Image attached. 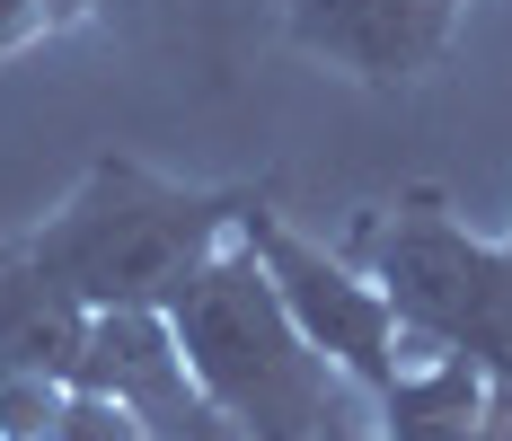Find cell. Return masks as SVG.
<instances>
[{
  "label": "cell",
  "instance_id": "52a82bcc",
  "mask_svg": "<svg viewBox=\"0 0 512 441\" xmlns=\"http://www.w3.org/2000/svg\"><path fill=\"white\" fill-rule=\"evenodd\" d=\"M89 300L36 274L18 247H0V380H62L80 389V353H89Z\"/></svg>",
  "mask_w": 512,
  "mask_h": 441
},
{
  "label": "cell",
  "instance_id": "9c48e42d",
  "mask_svg": "<svg viewBox=\"0 0 512 441\" xmlns=\"http://www.w3.org/2000/svg\"><path fill=\"white\" fill-rule=\"evenodd\" d=\"M71 389L62 380H0V441H62Z\"/></svg>",
  "mask_w": 512,
  "mask_h": 441
},
{
  "label": "cell",
  "instance_id": "4fadbf2b",
  "mask_svg": "<svg viewBox=\"0 0 512 441\" xmlns=\"http://www.w3.org/2000/svg\"><path fill=\"white\" fill-rule=\"evenodd\" d=\"M36 9H45V27H53V36H62V27H80V18H89L98 0H36Z\"/></svg>",
  "mask_w": 512,
  "mask_h": 441
},
{
  "label": "cell",
  "instance_id": "9a60e30c",
  "mask_svg": "<svg viewBox=\"0 0 512 441\" xmlns=\"http://www.w3.org/2000/svg\"><path fill=\"white\" fill-rule=\"evenodd\" d=\"M504 265H512V230H504Z\"/></svg>",
  "mask_w": 512,
  "mask_h": 441
},
{
  "label": "cell",
  "instance_id": "7a4b0ae2",
  "mask_svg": "<svg viewBox=\"0 0 512 441\" xmlns=\"http://www.w3.org/2000/svg\"><path fill=\"white\" fill-rule=\"evenodd\" d=\"M168 327H177L195 389L221 406V424L239 441H318L345 424L336 415L345 371L292 327V309L265 283L248 239H230L186 274V292L168 300Z\"/></svg>",
  "mask_w": 512,
  "mask_h": 441
},
{
  "label": "cell",
  "instance_id": "30bf717a",
  "mask_svg": "<svg viewBox=\"0 0 512 441\" xmlns=\"http://www.w3.org/2000/svg\"><path fill=\"white\" fill-rule=\"evenodd\" d=\"M62 441H151L124 406H106V397H89V389H71V415H62Z\"/></svg>",
  "mask_w": 512,
  "mask_h": 441
},
{
  "label": "cell",
  "instance_id": "5b68a950",
  "mask_svg": "<svg viewBox=\"0 0 512 441\" xmlns=\"http://www.w3.org/2000/svg\"><path fill=\"white\" fill-rule=\"evenodd\" d=\"M80 389L124 406L151 441H239L221 424V406L195 389L168 309H98L89 318V353H80Z\"/></svg>",
  "mask_w": 512,
  "mask_h": 441
},
{
  "label": "cell",
  "instance_id": "5bb4252c",
  "mask_svg": "<svg viewBox=\"0 0 512 441\" xmlns=\"http://www.w3.org/2000/svg\"><path fill=\"white\" fill-rule=\"evenodd\" d=\"M318 441H345V424H336V433H318Z\"/></svg>",
  "mask_w": 512,
  "mask_h": 441
},
{
  "label": "cell",
  "instance_id": "6da1fadb",
  "mask_svg": "<svg viewBox=\"0 0 512 441\" xmlns=\"http://www.w3.org/2000/svg\"><path fill=\"white\" fill-rule=\"evenodd\" d=\"M265 186H177L142 159H89V177L71 186V203L53 212L36 239H18V256L53 274L62 292H80L89 309H168L186 292V274L239 239Z\"/></svg>",
  "mask_w": 512,
  "mask_h": 441
},
{
  "label": "cell",
  "instance_id": "7c38bea8",
  "mask_svg": "<svg viewBox=\"0 0 512 441\" xmlns=\"http://www.w3.org/2000/svg\"><path fill=\"white\" fill-rule=\"evenodd\" d=\"M468 441H512V389H495V406H486V424H477Z\"/></svg>",
  "mask_w": 512,
  "mask_h": 441
},
{
  "label": "cell",
  "instance_id": "8992f818",
  "mask_svg": "<svg viewBox=\"0 0 512 441\" xmlns=\"http://www.w3.org/2000/svg\"><path fill=\"white\" fill-rule=\"evenodd\" d=\"M460 0H283V36L362 89H407L451 45Z\"/></svg>",
  "mask_w": 512,
  "mask_h": 441
},
{
  "label": "cell",
  "instance_id": "8fae6325",
  "mask_svg": "<svg viewBox=\"0 0 512 441\" xmlns=\"http://www.w3.org/2000/svg\"><path fill=\"white\" fill-rule=\"evenodd\" d=\"M36 36H53L45 9H36V0H0V53H27Z\"/></svg>",
  "mask_w": 512,
  "mask_h": 441
},
{
  "label": "cell",
  "instance_id": "3957f363",
  "mask_svg": "<svg viewBox=\"0 0 512 441\" xmlns=\"http://www.w3.org/2000/svg\"><path fill=\"white\" fill-rule=\"evenodd\" d=\"M354 265L389 292L398 344L468 353L495 389H512V265H504V239H477L433 186H415V195L362 212Z\"/></svg>",
  "mask_w": 512,
  "mask_h": 441
},
{
  "label": "cell",
  "instance_id": "ba28073f",
  "mask_svg": "<svg viewBox=\"0 0 512 441\" xmlns=\"http://www.w3.org/2000/svg\"><path fill=\"white\" fill-rule=\"evenodd\" d=\"M495 406V380L468 362V353H433L407 344L389 389H380V441H468Z\"/></svg>",
  "mask_w": 512,
  "mask_h": 441
},
{
  "label": "cell",
  "instance_id": "277c9868",
  "mask_svg": "<svg viewBox=\"0 0 512 441\" xmlns=\"http://www.w3.org/2000/svg\"><path fill=\"white\" fill-rule=\"evenodd\" d=\"M239 239L256 247V265H265V283L283 292L292 327L345 371V389H362V397L389 389V371H398V309H389V292L362 274L354 256L301 239L274 203H256L248 221H239Z\"/></svg>",
  "mask_w": 512,
  "mask_h": 441
}]
</instances>
